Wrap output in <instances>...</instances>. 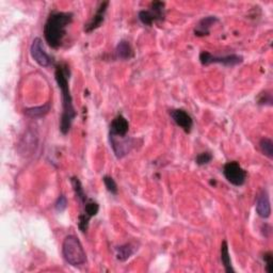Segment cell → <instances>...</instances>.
Returning a JSON list of instances; mask_svg holds the SVG:
<instances>
[{
  "mask_svg": "<svg viewBox=\"0 0 273 273\" xmlns=\"http://www.w3.org/2000/svg\"><path fill=\"white\" fill-rule=\"evenodd\" d=\"M62 254L66 261L74 267H79L87 263V255L80 240L76 236L66 237L62 244Z\"/></svg>",
  "mask_w": 273,
  "mask_h": 273,
  "instance_id": "3957f363",
  "label": "cell"
},
{
  "mask_svg": "<svg viewBox=\"0 0 273 273\" xmlns=\"http://www.w3.org/2000/svg\"><path fill=\"white\" fill-rule=\"evenodd\" d=\"M70 184H71V186H73V189H74V192H75V196H76L77 200L79 201L80 203H82L83 205L86 204V202L88 201V198H87L86 192H84V190H83L81 181L78 179L77 177H71Z\"/></svg>",
  "mask_w": 273,
  "mask_h": 273,
  "instance_id": "ac0fdd59",
  "label": "cell"
},
{
  "mask_svg": "<svg viewBox=\"0 0 273 273\" xmlns=\"http://www.w3.org/2000/svg\"><path fill=\"white\" fill-rule=\"evenodd\" d=\"M171 118L175 124L179 126L187 134L191 132L193 127V120L191 115L183 109H175L171 111Z\"/></svg>",
  "mask_w": 273,
  "mask_h": 273,
  "instance_id": "ba28073f",
  "label": "cell"
},
{
  "mask_svg": "<svg viewBox=\"0 0 273 273\" xmlns=\"http://www.w3.org/2000/svg\"><path fill=\"white\" fill-rule=\"evenodd\" d=\"M110 142L113 148V152L118 158L124 157L131 151L132 140L126 139V136H110Z\"/></svg>",
  "mask_w": 273,
  "mask_h": 273,
  "instance_id": "30bf717a",
  "label": "cell"
},
{
  "mask_svg": "<svg viewBox=\"0 0 273 273\" xmlns=\"http://www.w3.org/2000/svg\"><path fill=\"white\" fill-rule=\"evenodd\" d=\"M103 184H105L107 190L112 193V194H116L118 193V185H116L115 180L111 177V176H103L102 178Z\"/></svg>",
  "mask_w": 273,
  "mask_h": 273,
  "instance_id": "7402d4cb",
  "label": "cell"
},
{
  "mask_svg": "<svg viewBox=\"0 0 273 273\" xmlns=\"http://www.w3.org/2000/svg\"><path fill=\"white\" fill-rule=\"evenodd\" d=\"M115 54L119 59L125 60V61L133 59L135 56L134 49L132 47L131 43L126 40H122L119 42L118 46H116V48H115Z\"/></svg>",
  "mask_w": 273,
  "mask_h": 273,
  "instance_id": "5bb4252c",
  "label": "cell"
},
{
  "mask_svg": "<svg viewBox=\"0 0 273 273\" xmlns=\"http://www.w3.org/2000/svg\"><path fill=\"white\" fill-rule=\"evenodd\" d=\"M90 220H91V218L88 217L86 213H81V214H79V217H78V227H79V230L82 233L87 232Z\"/></svg>",
  "mask_w": 273,
  "mask_h": 273,
  "instance_id": "603a6c76",
  "label": "cell"
},
{
  "mask_svg": "<svg viewBox=\"0 0 273 273\" xmlns=\"http://www.w3.org/2000/svg\"><path fill=\"white\" fill-rule=\"evenodd\" d=\"M223 174L229 183L234 186H242L246 180V171L237 161H230L223 167Z\"/></svg>",
  "mask_w": 273,
  "mask_h": 273,
  "instance_id": "5b68a950",
  "label": "cell"
},
{
  "mask_svg": "<svg viewBox=\"0 0 273 273\" xmlns=\"http://www.w3.org/2000/svg\"><path fill=\"white\" fill-rule=\"evenodd\" d=\"M211 160H212V155L208 152H204V153H201L197 156L196 162L199 166H205L207 164H209Z\"/></svg>",
  "mask_w": 273,
  "mask_h": 273,
  "instance_id": "cb8c5ba5",
  "label": "cell"
},
{
  "mask_svg": "<svg viewBox=\"0 0 273 273\" xmlns=\"http://www.w3.org/2000/svg\"><path fill=\"white\" fill-rule=\"evenodd\" d=\"M129 131V123L123 115H118L112 120L110 124V136H126Z\"/></svg>",
  "mask_w": 273,
  "mask_h": 273,
  "instance_id": "7c38bea8",
  "label": "cell"
},
{
  "mask_svg": "<svg viewBox=\"0 0 273 273\" xmlns=\"http://www.w3.org/2000/svg\"><path fill=\"white\" fill-rule=\"evenodd\" d=\"M255 209L257 214L263 219H267L271 216V204L269 194L266 190H262L257 196Z\"/></svg>",
  "mask_w": 273,
  "mask_h": 273,
  "instance_id": "8fae6325",
  "label": "cell"
},
{
  "mask_svg": "<svg viewBox=\"0 0 273 273\" xmlns=\"http://www.w3.org/2000/svg\"><path fill=\"white\" fill-rule=\"evenodd\" d=\"M50 110V103L47 102L43 106L40 107H34V108H28L25 110V114L29 116V118H43V116L46 115Z\"/></svg>",
  "mask_w": 273,
  "mask_h": 273,
  "instance_id": "e0dca14e",
  "label": "cell"
},
{
  "mask_svg": "<svg viewBox=\"0 0 273 273\" xmlns=\"http://www.w3.org/2000/svg\"><path fill=\"white\" fill-rule=\"evenodd\" d=\"M257 103L262 106H272V94L268 91L262 92L257 97Z\"/></svg>",
  "mask_w": 273,
  "mask_h": 273,
  "instance_id": "44dd1931",
  "label": "cell"
},
{
  "mask_svg": "<svg viewBox=\"0 0 273 273\" xmlns=\"http://www.w3.org/2000/svg\"><path fill=\"white\" fill-rule=\"evenodd\" d=\"M100 211V205L96 202H94L93 200H88L86 204H84V212L88 217L92 218L95 217L97 213Z\"/></svg>",
  "mask_w": 273,
  "mask_h": 273,
  "instance_id": "ffe728a7",
  "label": "cell"
},
{
  "mask_svg": "<svg viewBox=\"0 0 273 273\" xmlns=\"http://www.w3.org/2000/svg\"><path fill=\"white\" fill-rule=\"evenodd\" d=\"M166 3L162 1H154L149 5L148 10H142L139 12L138 17L140 22L145 26H152L154 23L162 22L165 19Z\"/></svg>",
  "mask_w": 273,
  "mask_h": 273,
  "instance_id": "277c9868",
  "label": "cell"
},
{
  "mask_svg": "<svg viewBox=\"0 0 273 273\" xmlns=\"http://www.w3.org/2000/svg\"><path fill=\"white\" fill-rule=\"evenodd\" d=\"M70 70L67 63H59L56 66L55 77L58 83V87L61 90L63 112L60 119V132L63 135H68L70 131L71 124L76 118V111L73 105V97L70 95L68 79Z\"/></svg>",
  "mask_w": 273,
  "mask_h": 273,
  "instance_id": "6da1fadb",
  "label": "cell"
},
{
  "mask_svg": "<svg viewBox=\"0 0 273 273\" xmlns=\"http://www.w3.org/2000/svg\"><path fill=\"white\" fill-rule=\"evenodd\" d=\"M73 21V14L68 12H51L44 26V36L51 48H59L67 35V28Z\"/></svg>",
  "mask_w": 273,
  "mask_h": 273,
  "instance_id": "7a4b0ae2",
  "label": "cell"
},
{
  "mask_svg": "<svg viewBox=\"0 0 273 273\" xmlns=\"http://www.w3.org/2000/svg\"><path fill=\"white\" fill-rule=\"evenodd\" d=\"M200 61L203 66H209V64H212V63H220V64H223L225 67H235L240 63H242L243 58L238 55L217 57L204 50L200 54Z\"/></svg>",
  "mask_w": 273,
  "mask_h": 273,
  "instance_id": "8992f818",
  "label": "cell"
},
{
  "mask_svg": "<svg viewBox=\"0 0 273 273\" xmlns=\"http://www.w3.org/2000/svg\"><path fill=\"white\" fill-rule=\"evenodd\" d=\"M135 246L132 243H126L116 248V258L121 262H125L131 258L135 253Z\"/></svg>",
  "mask_w": 273,
  "mask_h": 273,
  "instance_id": "2e32d148",
  "label": "cell"
},
{
  "mask_svg": "<svg viewBox=\"0 0 273 273\" xmlns=\"http://www.w3.org/2000/svg\"><path fill=\"white\" fill-rule=\"evenodd\" d=\"M259 147L264 155L267 156L268 158H273V141L269 138H263L259 142Z\"/></svg>",
  "mask_w": 273,
  "mask_h": 273,
  "instance_id": "d6986e66",
  "label": "cell"
},
{
  "mask_svg": "<svg viewBox=\"0 0 273 273\" xmlns=\"http://www.w3.org/2000/svg\"><path fill=\"white\" fill-rule=\"evenodd\" d=\"M219 22L218 17L216 16H206L201 19L196 26V29H194V34L197 36H205L210 34V28L212 26Z\"/></svg>",
  "mask_w": 273,
  "mask_h": 273,
  "instance_id": "4fadbf2b",
  "label": "cell"
},
{
  "mask_svg": "<svg viewBox=\"0 0 273 273\" xmlns=\"http://www.w3.org/2000/svg\"><path fill=\"white\" fill-rule=\"evenodd\" d=\"M221 262H222L224 269L227 273H233L235 271L233 269L230 252H229V244H227L226 240H224L222 244H221Z\"/></svg>",
  "mask_w": 273,
  "mask_h": 273,
  "instance_id": "9a60e30c",
  "label": "cell"
},
{
  "mask_svg": "<svg viewBox=\"0 0 273 273\" xmlns=\"http://www.w3.org/2000/svg\"><path fill=\"white\" fill-rule=\"evenodd\" d=\"M108 5H109V1H103L99 5V8H97L93 17L91 18V21L86 26H84V31H86L87 34H91V32H93L94 30L99 29L101 27L103 21H105V15L108 9Z\"/></svg>",
  "mask_w": 273,
  "mask_h": 273,
  "instance_id": "9c48e42d",
  "label": "cell"
},
{
  "mask_svg": "<svg viewBox=\"0 0 273 273\" xmlns=\"http://www.w3.org/2000/svg\"><path fill=\"white\" fill-rule=\"evenodd\" d=\"M30 54L32 59H34L40 67L48 68L53 64V59H51V57L45 51L43 42L40 37L34 38V42H32Z\"/></svg>",
  "mask_w": 273,
  "mask_h": 273,
  "instance_id": "52a82bcc",
  "label": "cell"
},
{
  "mask_svg": "<svg viewBox=\"0 0 273 273\" xmlns=\"http://www.w3.org/2000/svg\"><path fill=\"white\" fill-rule=\"evenodd\" d=\"M263 258L266 264V271H267L268 273H272L273 272V254L271 252H267V253H265Z\"/></svg>",
  "mask_w": 273,
  "mask_h": 273,
  "instance_id": "484cf974",
  "label": "cell"
},
{
  "mask_svg": "<svg viewBox=\"0 0 273 273\" xmlns=\"http://www.w3.org/2000/svg\"><path fill=\"white\" fill-rule=\"evenodd\" d=\"M68 207V200L64 196H60L59 198L57 199L56 203H55V209L58 212H63L64 210L67 209Z\"/></svg>",
  "mask_w": 273,
  "mask_h": 273,
  "instance_id": "d4e9b609",
  "label": "cell"
}]
</instances>
